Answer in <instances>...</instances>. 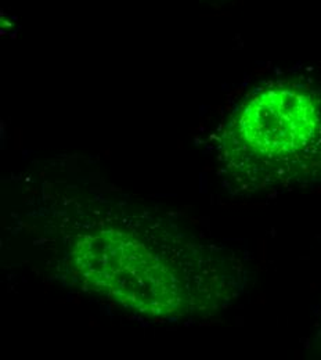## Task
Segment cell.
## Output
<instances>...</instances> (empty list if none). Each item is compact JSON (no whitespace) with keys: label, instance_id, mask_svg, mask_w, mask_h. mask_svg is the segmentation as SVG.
Masks as SVG:
<instances>
[{"label":"cell","instance_id":"cell-1","mask_svg":"<svg viewBox=\"0 0 321 360\" xmlns=\"http://www.w3.org/2000/svg\"><path fill=\"white\" fill-rule=\"evenodd\" d=\"M44 191L18 224L61 284L155 320L216 315L241 297L247 271L228 247L131 201Z\"/></svg>","mask_w":321,"mask_h":360},{"label":"cell","instance_id":"cell-2","mask_svg":"<svg viewBox=\"0 0 321 360\" xmlns=\"http://www.w3.org/2000/svg\"><path fill=\"white\" fill-rule=\"evenodd\" d=\"M218 160L238 193L321 186V89L273 81L251 91L221 132Z\"/></svg>","mask_w":321,"mask_h":360},{"label":"cell","instance_id":"cell-3","mask_svg":"<svg viewBox=\"0 0 321 360\" xmlns=\"http://www.w3.org/2000/svg\"><path fill=\"white\" fill-rule=\"evenodd\" d=\"M317 344H319V347H321V324L320 328H319V331H317Z\"/></svg>","mask_w":321,"mask_h":360}]
</instances>
